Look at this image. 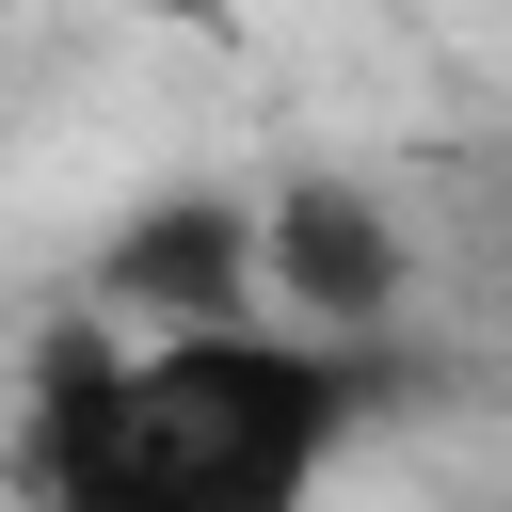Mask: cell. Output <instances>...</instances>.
<instances>
[{"label":"cell","instance_id":"obj_3","mask_svg":"<svg viewBox=\"0 0 512 512\" xmlns=\"http://www.w3.org/2000/svg\"><path fill=\"white\" fill-rule=\"evenodd\" d=\"M256 288H272L304 336H352V320L400 304V240H384L368 192H272V208H256Z\"/></svg>","mask_w":512,"mask_h":512},{"label":"cell","instance_id":"obj_1","mask_svg":"<svg viewBox=\"0 0 512 512\" xmlns=\"http://www.w3.org/2000/svg\"><path fill=\"white\" fill-rule=\"evenodd\" d=\"M368 368L304 320H192V336H48L16 480L48 512H304Z\"/></svg>","mask_w":512,"mask_h":512},{"label":"cell","instance_id":"obj_2","mask_svg":"<svg viewBox=\"0 0 512 512\" xmlns=\"http://www.w3.org/2000/svg\"><path fill=\"white\" fill-rule=\"evenodd\" d=\"M112 304L128 336H192V320H256V208L224 192H176L112 240Z\"/></svg>","mask_w":512,"mask_h":512}]
</instances>
